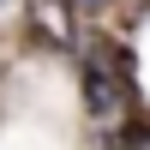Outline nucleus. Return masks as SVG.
Listing matches in <instances>:
<instances>
[{"instance_id":"nucleus-1","label":"nucleus","mask_w":150,"mask_h":150,"mask_svg":"<svg viewBox=\"0 0 150 150\" xmlns=\"http://www.w3.org/2000/svg\"><path fill=\"white\" fill-rule=\"evenodd\" d=\"M84 102H90V114H96V126H102V132L126 126V114H132V96H126V84L114 78V66H108L102 48L84 54Z\"/></svg>"},{"instance_id":"nucleus-2","label":"nucleus","mask_w":150,"mask_h":150,"mask_svg":"<svg viewBox=\"0 0 150 150\" xmlns=\"http://www.w3.org/2000/svg\"><path fill=\"white\" fill-rule=\"evenodd\" d=\"M30 12L42 18V36H48V42H66V0H30Z\"/></svg>"},{"instance_id":"nucleus-3","label":"nucleus","mask_w":150,"mask_h":150,"mask_svg":"<svg viewBox=\"0 0 150 150\" xmlns=\"http://www.w3.org/2000/svg\"><path fill=\"white\" fill-rule=\"evenodd\" d=\"M18 18V0H0V24H12Z\"/></svg>"},{"instance_id":"nucleus-4","label":"nucleus","mask_w":150,"mask_h":150,"mask_svg":"<svg viewBox=\"0 0 150 150\" xmlns=\"http://www.w3.org/2000/svg\"><path fill=\"white\" fill-rule=\"evenodd\" d=\"M78 6H90V12H96V6H102V0H78Z\"/></svg>"}]
</instances>
